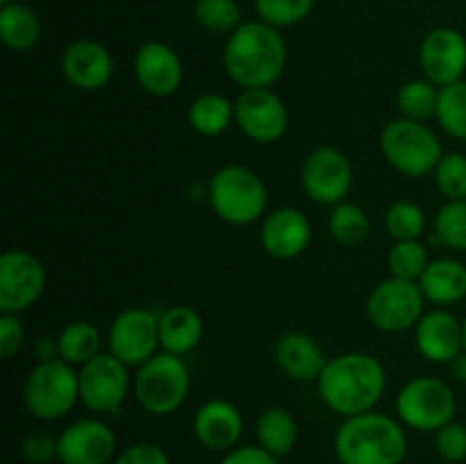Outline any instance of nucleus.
<instances>
[{
  "instance_id": "obj_21",
  "label": "nucleus",
  "mask_w": 466,
  "mask_h": 464,
  "mask_svg": "<svg viewBox=\"0 0 466 464\" xmlns=\"http://www.w3.org/2000/svg\"><path fill=\"white\" fill-rule=\"evenodd\" d=\"M414 344L428 362L451 364L464 350L462 321L446 308L431 309L414 326Z\"/></svg>"
},
{
  "instance_id": "obj_34",
  "label": "nucleus",
  "mask_w": 466,
  "mask_h": 464,
  "mask_svg": "<svg viewBox=\"0 0 466 464\" xmlns=\"http://www.w3.org/2000/svg\"><path fill=\"white\" fill-rule=\"evenodd\" d=\"M428 264H431L428 250L419 239L394 241V246L390 248V255H387L390 273L394 277H400V280L419 282V277L423 276Z\"/></svg>"
},
{
  "instance_id": "obj_1",
  "label": "nucleus",
  "mask_w": 466,
  "mask_h": 464,
  "mask_svg": "<svg viewBox=\"0 0 466 464\" xmlns=\"http://www.w3.org/2000/svg\"><path fill=\"white\" fill-rule=\"evenodd\" d=\"M317 387L332 412L344 419L358 417L380 403L387 389V371L376 355L350 350L328 359Z\"/></svg>"
},
{
  "instance_id": "obj_28",
  "label": "nucleus",
  "mask_w": 466,
  "mask_h": 464,
  "mask_svg": "<svg viewBox=\"0 0 466 464\" xmlns=\"http://www.w3.org/2000/svg\"><path fill=\"white\" fill-rule=\"evenodd\" d=\"M59 341V359L68 362L71 367L80 368L85 367L89 359L100 355V346H103V337H100L98 328L89 321H71L62 328L57 335Z\"/></svg>"
},
{
  "instance_id": "obj_43",
  "label": "nucleus",
  "mask_w": 466,
  "mask_h": 464,
  "mask_svg": "<svg viewBox=\"0 0 466 464\" xmlns=\"http://www.w3.org/2000/svg\"><path fill=\"white\" fill-rule=\"evenodd\" d=\"M35 355L39 362H50V359H59V341L57 337H41L35 344Z\"/></svg>"
},
{
  "instance_id": "obj_11",
  "label": "nucleus",
  "mask_w": 466,
  "mask_h": 464,
  "mask_svg": "<svg viewBox=\"0 0 466 464\" xmlns=\"http://www.w3.org/2000/svg\"><path fill=\"white\" fill-rule=\"evenodd\" d=\"M46 289V267L35 253L5 250L0 257V314H18L36 305Z\"/></svg>"
},
{
  "instance_id": "obj_40",
  "label": "nucleus",
  "mask_w": 466,
  "mask_h": 464,
  "mask_svg": "<svg viewBox=\"0 0 466 464\" xmlns=\"http://www.w3.org/2000/svg\"><path fill=\"white\" fill-rule=\"evenodd\" d=\"M112 464H171L167 450L153 441H135L114 458Z\"/></svg>"
},
{
  "instance_id": "obj_17",
  "label": "nucleus",
  "mask_w": 466,
  "mask_h": 464,
  "mask_svg": "<svg viewBox=\"0 0 466 464\" xmlns=\"http://www.w3.org/2000/svg\"><path fill=\"white\" fill-rule=\"evenodd\" d=\"M135 77L141 91L153 98H168L185 80V66L176 50L164 41H146L135 53Z\"/></svg>"
},
{
  "instance_id": "obj_41",
  "label": "nucleus",
  "mask_w": 466,
  "mask_h": 464,
  "mask_svg": "<svg viewBox=\"0 0 466 464\" xmlns=\"http://www.w3.org/2000/svg\"><path fill=\"white\" fill-rule=\"evenodd\" d=\"M23 341H25V328L18 314H0V355L5 359L14 358L23 348Z\"/></svg>"
},
{
  "instance_id": "obj_16",
  "label": "nucleus",
  "mask_w": 466,
  "mask_h": 464,
  "mask_svg": "<svg viewBox=\"0 0 466 464\" xmlns=\"http://www.w3.org/2000/svg\"><path fill=\"white\" fill-rule=\"evenodd\" d=\"M419 64L432 85L446 86L464 80L466 73V36L449 25L428 32L419 48Z\"/></svg>"
},
{
  "instance_id": "obj_2",
  "label": "nucleus",
  "mask_w": 466,
  "mask_h": 464,
  "mask_svg": "<svg viewBox=\"0 0 466 464\" xmlns=\"http://www.w3.org/2000/svg\"><path fill=\"white\" fill-rule=\"evenodd\" d=\"M228 77L241 89H268L287 66V44L280 30L264 21H246L223 45Z\"/></svg>"
},
{
  "instance_id": "obj_27",
  "label": "nucleus",
  "mask_w": 466,
  "mask_h": 464,
  "mask_svg": "<svg viewBox=\"0 0 466 464\" xmlns=\"http://www.w3.org/2000/svg\"><path fill=\"white\" fill-rule=\"evenodd\" d=\"M187 118L196 135L218 136L235 123V100L214 91L200 94L191 100Z\"/></svg>"
},
{
  "instance_id": "obj_35",
  "label": "nucleus",
  "mask_w": 466,
  "mask_h": 464,
  "mask_svg": "<svg viewBox=\"0 0 466 464\" xmlns=\"http://www.w3.org/2000/svg\"><path fill=\"white\" fill-rule=\"evenodd\" d=\"M385 227L394 241L419 239L426 230V212L414 200H396L385 214Z\"/></svg>"
},
{
  "instance_id": "obj_42",
  "label": "nucleus",
  "mask_w": 466,
  "mask_h": 464,
  "mask_svg": "<svg viewBox=\"0 0 466 464\" xmlns=\"http://www.w3.org/2000/svg\"><path fill=\"white\" fill-rule=\"evenodd\" d=\"M218 464H278V458L264 450L259 444H246L235 446L232 450L223 453Z\"/></svg>"
},
{
  "instance_id": "obj_15",
  "label": "nucleus",
  "mask_w": 466,
  "mask_h": 464,
  "mask_svg": "<svg viewBox=\"0 0 466 464\" xmlns=\"http://www.w3.org/2000/svg\"><path fill=\"white\" fill-rule=\"evenodd\" d=\"M116 455V435L98 417L77 419L57 435L59 464H109Z\"/></svg>"
},
{
  "instance_id": "obj_14",
  "label": "nucleus",
  "mask_w": 466,
  "mask_h": 464,
  "mask_svg": "<svg viewBox=\"0 0 466 464\" xmlns=\"http://www.w3.org/2000/svg\"><path fill=\"white\" fill-rule=\"evenodd\" d=\"M235 123L255 144H276L289 130V109L271 89H241L235 98Z\"/></svg>"
},
{
  "instance_id": "obj_5",
  "label": "nucleus",
  "mask_w": 466,
  "mask_h": 464,
  "mask_svg": "<svg viewBox=\"0 0 466 464\" xmlns=\"http://www.w3.org/2000/svg\"><path fill=\"white\" fill-rule=\"evenodd\" d=\"M139 408L150 417H168L177 412L191 389L189 367L177 355L159 350L157 355L137 368L132 380Z\"/></svg>"
},
{
  "instance_id": "obj_25",
  "label": "nucleus",
  "mask_w": 466,
  "mask_h": 464,
  "mask_svg": "<svg viewBox=\"0 0 466 464\" xmlns=\"http://www.w3.org/2000/svg\"><path fill=\"white\" fill-rule=\"evenodd\" d=\"M0 39L12 53H27L41 39V21L35 9L21 3H7L0 9Z\"/></svg>"
},
{
  "instance_id": "obj_13",
  "label": "nucleus",
  "mask_w": 466,
  "mask_h": 464,
  "mask_svg": "<svg viewBox=\"0 0 466 464\" xmlns=\"http://www.w3.org/2000/svg\"><path fill=\"white\" fill-rule=\"evenodd\" d=\"M300 187L312 203L335 207L353 187L350 159L335 146H319L300 166Z\"/></svg>"
},
{
  "instance_id": "obj_29",
  "label": "nucleus",
  "mask_w": 466,
  "mask_h": 464,
  "mask_svg": "<svg viewBox=\"0 0 466 464\" xmlns=\"http://www.w3.org/2000/svg\"><path fill=\"white\" fill-rule=\"evenodd\" d=\"M328 230H330L332 239L339 246H344V248H358V246H362L369 239L371 221H369L367 212L358 203L341 200V203H337L330 209Z\"/></svg>"
},
{
  "instance_id": "obj_4",
  "label": "nucleus",
  "mask_w": 466,
  "mask_h": 464,
  "mask_svg": "<svg viewBox=\"0 0 466 464\" xmlns=\"http://www.w3.org/2000/svg\"><path fill=\"white\" fill-rule=\"evenodd\" d=\"M208 200L221 221L230 226H250L267 214L268 194L267 185L253 168L228 164L209 177Z\"/></svg>"
},
{
  "instance_id": "obj_38",
  "label": "nucleus",
  "mask_w": 466,
  "mask_h": 464,
  "mask_svg": "<svg viewBox=\"0 0 466 464\" xmlns=\"http://www.w3.org/2000/svg\"><path fill=\"white\" fill-rule=\"evenodd\" d=\"M435 450L446 462H464L466 459V426L460 421L446 423L435 432Z\"/></svg>"
},
{
  "instance_id": "obj_30",
  "label": "nucleus",
  "mask_w": 466,
  "mask_h": 464,
  "mask_svg": "<svg viewBox=\"0 0 466 464\" xmlns=\"http://www.w3.org/2000/svg\"><path fill=\"white\" fill-rule=\"evenodd\" d=\"M437 98H440V86L432 85L426 77H414L399 89L396 107L403 118L426 123L428 118L435 116Z\"/></svg>"
},
{
  "instance_id": "obj_9",
  "label": "nucleus",
  "mask_w": 466,
  "mask_h": 464,
  "mask_svg": "<svg viewBox=\"0 0 466 464\" xmlns=\"http://www.w3.org/2000/svg\"><path fill=\"white\" fill-rule=\"evenodd\" d=\"M426 314V296L419 282L387 277L378 282L367 298V317L382 332H405Z\"/></svg>"
},
{
  "instance_id": "obj_22",
  "label": "nucleus",
  "mask_w": 466,
  "mask_h": 464,
  "mask_svg": "<svg viewBox=\"0 0 466 464\" xmlns=\"http://www.w3.org/2000/svg\"><path fill=\"white\" fill-rule=\"evenodd\" d=\"M273 359L278 368L291 380L317 382L330 358H326L321 344L308 332L291 330L278 337L273 346Z\"/></svg>"
},
{
  "instance_id": "obj_26",
  "label": "nucleus",
  "mask_w": 466,
  "mask_h": 464,
  "mask_svg": "<svg viewBox=\"0 0 466 464\" xmlns=\"http://www.w3.org/2000/svg\"><path fill=\"white\" fill-rule=\"evenodd\" d=\"M255 437H258V444L264 450H268V453L280 459L287 453H291V449L296 446L299 426H296V419L291 417L289 409L280 408V405H271V408L262 409V414L258 417Z\"/></svg>"
},
{
  "instance_id": "obj_44",
  "label": "nucleus",
  "mask_w": 466,
  "mask_h": 464,
  "mask_svg": "<svg viewBox=\"0 0 466 464\" xmlns=\"http://www.w3.org/2000/svg\"><path fill=\"white\" fill-rule=\"evenodd\" d=\"M449 367H451V376H453L458 382H464L466 385V353L464 350L453 359V362L449 364Z\"/></svg>"
},
{
  "instance_id": "obj_10",
  "label": "nucleus",
  "mask_w": 466,
  "mask_h": 464,
  "mask_svg": "<svg viewBox=\"0 0 466 464\" xmlns=\"http://www.w3.org/2000/svg\"><path fill=\"white\" fill-rule=\"evenodd\" d=\"M126 364L112 353H100L77 368L80 376V403L100 417L121 414L130 391V373Z\"/></svg>"
},
{
  "instance_id": "obj_3",
  "label": "nucleus",
  "mask_w": 466,
  "mask_h": 464,
  "mask_svg": "<svg viewBox=\"0 0 466 464\" xmlns=\"http://www.w3.org/2000/svg\"><path fill=\"white\" fill-rule=\"evenodd\" d=\"M408 446L403 423L376 409L344 419L335 432L341 464H403Z\"/></svg>"
},
{
  "instance_id": "obj_6",
  "label": "nucleus",
  "mask_w": 466,
  "mask_h": 464,
  "mask_svg": "<svg viewBox=\"0 0 466 464\" xmlns=\"http://www.w3.org/2000/svg\"><path fill=\"white\" fill-rule=\"evenodd\" d=\"M380 153L394 171L408 177H423L435 173L444 157L435 132L421 121L394 118L380 132Z\"/></svg>"
},
{
  "instance_id": "obj_19",
  "label": "nucleus",
  "mask_w": 466,
  "mask_h": 464,
  "mask_svg": "<svg viewBox=\"0 0 466 464\" xmlns=\"http://www.w3.org/2000/svg\"><path fill=\"white\" fill-rule=\"evenodd\" d=\"M259 241L273 259H294L312 241V223L299 207H278L264 217Z\"/></svg>"
},
{
  "instance_id": "obj_39",
  "label": "nucleus",
  "mask_w": 466,
  "mask_h": 464,
  "mask_svg": "<svg viewBox=\"0 0 466 464\" xmlns=\"http://www.w3.org/2000/svg\"><path fill=\"white\" fill-rule=\"evenodd\" d=\"M21 455L30 464H48L57 459V437L46 430H32L23 437Z\"/></svg>"
},
{
  "instance_id": "obj_7",
  "label": "nucleus",
  "mask_w": 466,
  "mask_h": 464,
  "mask_svg": "<svg viewBox=\"0 0 466 464\" xmlns=\"http://www.w3.org/2000/svg\"><path fill=\"white\" fill-rule=\"evenodd\" d=\"M80 400V376L64 359L36 362L23 387L25 409L39 421L64 419Z\"/></svg>"
},
{
  "instance_id": "obj_23",
  "label": "nucleus",
  "mask_w": 466,
  "mask_h": 464,
  "mask_svg": "<svg viewBox=\"0 0 466 464\" xmlns=\"http://www.w3.org/2000/svg\"><path fill=\"white\" fill-rule=\"evenodd\" d=\"M203 330V317L191 305H171L159 314V346L177 358L198 348Z\"/></svg>"
},
{
  "instance_id": "obj_24",
  "label": "nucleus",
  "mask_w": 466,
  "mask_h": 464,
  "mask_svg": "<svg viewBox=\"0 0 466 464\" xmlns=\"http://www.w3.org/2000/svg\"><path fill=\"white\" fill-rule=\"evenodd\" d=\"M423 296L437 308H449L466 298V267L455 257L431 259L419 277Z\"/></svg>"
},
{
  "instance_id": "obj_18",
  "label": "nucleus",
  "mask_w": 466,
  "mask_h": 464,
  "mask_svg": "<svg viewBox=\"0 0 466 464\" xmlns=\"http://www.w3.org/2000/svg\"><path fill=\"white\" fill-rule=\"evenodd\" d=\"M191 430L203 449L228 453L239 446L241 435H244V417L230 400L209 398L196 409Z\"/></svg>"
},
{
  "instance_id": "obj_31",
  "label": "nucleus",
  "mask_w": 466,
  "mask_h": 464,
  "mask_svg": "<svg viewBox=\"0 0 466 464\" xmlns=\"http://www.w3.org/2000/svg\"><path fill=\"white\" fill-rule=\"evenodd\" d=\"M435 118L446 135L466 141V80L440 86Z\"/></svg>"
},
{
  "instance_id": "obj_45",
  "label": "nucleus",
  "mask_w": 466,
  "mask_h": 464,
  "mask_svg": "<svg viewBox=\"0 0 466 464\" xmlns=\"http://www.w3.org/2000/svg\"><path fill=\"white\" fill-rule=\"evenodd\" d=\"M462 337H464V353H466V317H464V321H462Z\"/></svg>"
},
{
  "instance_id": "obj_12",
  "label": "nucleus",
  "mask_w": 466,
  "mask_h": 464,
  "mask_svg": "<svg viewBox=\"0 0 466 464\" xmlns=\"http://www.w3.org/2000/svg\"><path fill=\"white\" fill-rule=\"evenodd\" d=\"M159 348V314L153 309L127 308L109 326L107 350L126 367L139 368Z\"/></svg>"
},
{
  "instance_id": "obj_36",
  "label": "nucleus",
  "mask_w": 466,
  "mask_h": 464,
  "mask_svg": "<svg viewBox=\"0 0 466 464\" xmlns=\"http://www.w3.org/2000/svg\"><path fill=\"white\" fill-rule=\"evenodd\" d=\"M314 0H255L259 21L273 27H291L303 23L312 14Z\"/></svg>"
},
{
  "instance_id": "obj_37",
  "label": "nucleus",
  "mask_w": 466,
  "mask_h": 464,
  "mask_svg": "<svg viewBox=\"0 0 466 464\" xmlns=\"http://www.w3.org/2000/svg\"><path fill=\"white\" fill-rule=\"evenodd\" d=\"M435 185L446 200L466 198V155L444 153L435 168Z\"/></svg>"
},
{
  "instance_id": "obj_20",
  "label": "nucleus",
  "mask_w": 466,
  "mask_h": 464,
  "mask_svg": "<svg viewBox=\"0 0 466 464\" xmlns=\"http://www.w3.org/2000/svg\"><path fill=\"white\" fill-rule=\"evenodd\" d=\"M62 73L80 91H100L114 76V57L100 41L76 39L64 48Z\"/></svg>"
},
{
  "instance_id": "obj_33",
  "label": "nucleus",
  "mask_w": 466,
  "mask_h": 464,
  "mask_svg": "<svg viewBox=\"0 0 466 464\" xmlns=\"http://www.w3.org/2000/svg\"><path fill=\"white\" fill-rule=\"evenodd\" d=\"M432 241L453 250L466 253V198L446 200L435 217Z\"/></svg>"
},
{
  "instance_id": "obj_32",
  "label": "nucleus",
  "mask_w": 466,
  "mask_h": 464,
  "mask_svg": "<svg viewBox=\"0 0 466 464\" xmlns=\"http://www.w3.org/2000/svg\"><path fill=\"white\" fill-rule=\"evenodd\" d=\"M194 18L212 35H232L244 23L237 0H196Z\"/></svg>"
},
{
  "instance_id": "obj_8",
  "label": "nucleus",
  "mask_w": 466,
  "mask_h": 464,
  "mask_svg": "<svg viewBox=\"0 0 466 464\" xmlns=\"http://www.w3.org/2000/svg\"><path fill=\"white\" fill-rule=\"evenodd\" d=\"M396 419L419 432H437L455 421L458 398L449 382L435 376H419L405 382L396 396Z\"/></svg>"
}]
</instances>
